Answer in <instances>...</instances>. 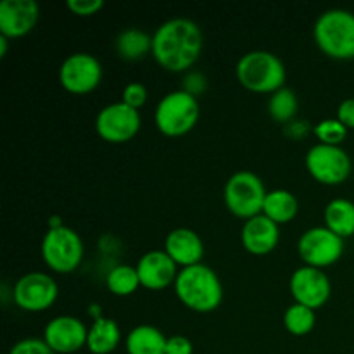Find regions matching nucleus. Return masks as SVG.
I'll list each match as a JSON object with an SVG mask.
<instances>
[{"label": "nucleus", "mask_w": 354, "mask_h": 354, "mask_svg": "<svg viewBox=\"0 0 354 354\" xmlns=\"http://www.w3.org/2000/svg\"><path fill=\"white\" fill-rule=\"evenodd\" d=\"M175 292L187 308L197 313L216 310L223 299L220 277L203 263L180 270L175 280Z\"/></svg>", "instance_id": "2"}, {"label": "nucleus", "mask_w": 354, "mask_h": 354, "mask_svg": "<svg viewBox=\"0 0 354 354\" xmlns=\"http://www.w3.org/2000/svg\"><path fill=\"white\" fill-rule=\"evenodd\" d=\"M140 114L138 109L130 107L128 104L113 102L102 107L97 114L95 128L97 133L111 144H123L131 140L140 130Z\"/></svg>", "instance_id": "10"}, {"label": "nucleus", "mask_w": 354, "mask_h": 354, "mask_svg": "<svg viewBox=\"0 0 354 354\" xmlns=\"http://www.w3.org/2000/svg\"><path fill=\"white\" fill-rule=\"evenodd\" d=\"M206 80L201 73H190L189 76L185 78V92L192 93L194 97H197V93L204 92L206 88Z\"/></svg>", "instance_id": "33"}, {"label": "nucleus", "mask_w": 354, "mask_h": 354, "mask_svg": "<svg viewBox=\"0 0 354 354\" xmlns=\"http://www.w3.org/2000/svg\"><path fill=\"white\" fill-rule=\"evenodd\" d=\"M197 120H199L197 97L185 90L166 93L156 107V124L159 131L168 137L189 133L196 127Z\"/></svg>", "instance_id": "5"}, {"label": "nucleus", "mask_w": 354, "mask_h": 354, "mask_svg": "<svg viewBox=\"0 0 354 354\" xmlns=\"http://www.w3.org/2000/svg\"><path fill=\"white\" fill-rule=\"evenodd\" d=\"M237 78L242 86L251 92L275 93L283 88L287 73L279 55L268 50H252L242 55L237 62Z\"/></svg>", "instance_id": "3"}, {"label": "nucleus", "mask_w": 354, "mask_h": 354, "mask_svg": "<svg viewBox=\"0 0 354 354\" xmlns=\"http://www.w3.org/2000/svg\"><path fill=\"white\" fill-rule=\"evenodd\" d=\"M61 85L71 93H88L97 88L102 80V66L95 55L76 52L64 59L59 69Z\"/></svg>", "instance_id": "12"}, {"label": "nucleus", "mask_w": 354, "mask_h": 354, "mask_svg": "<svg viewBox=\"0 0 354 354\" xmlns=\"http://www.w3.org/2000/svg\"><path fill=\"white\" fill-rule=\"evenodd\" d=\"M121 341L120 327L111 318H97L88 328L86 348L92 354H111Z\"/></svg>", "instance_id": "20"}, {"label": "nucleus", "mask_w": 354, "mask_h": 354, "mask_svg": "<svg viewBox=\"0 0 354 354\" xmlns=\"http://www.w3.org/2000/svg\"><path fill=\"white\" fill-rule=\"evenodd\" d=\"M107 287L116 296H130L140 286V279H138L137 266L130 265H118L109 272L106 279Z\"/></svg>", "instance_id": "24"}, {"label": "nucleus", "mask_w": 354, "mask_h": 354, "mask_svg": "<svg viewBox=\"0 0 354 354\" xmlns=\"http://www.w3.org/2000/svg\"><path fill=\"white\" fill-rule=\"evenodd\" d=\"M266 194L265 183L256 173L237 171L225 185V204L235 216L249 220L263 213Z\"/></svg>", "instance_id": "6"}, {"label": "nucleus", "mask_w": 354, "mask_h": 354, "mask_svg": "<svg viewBox=\"0 0 354 354\" xmlns=\"http://www.w3.org/2000/svg\"><path fill=\"white\" fill-rule=\"evenodd\" d=\"M41 258L54 272H73L83 259L82 237L64 225L50 228L41 241Z\"/></svg>", "instance_id": "7"}, {"label": "nucleus", "mask_w": 354, "mask_h": 354, "mask_svg": "<svg viewBox=\"0 0 354 354\" xmlns=\"http://www.w3.org/2000/svg\"><path fill=\"white\" fill-rule=\"evenodd\" d=\"M290 292L297 304L317 310L324 306L330 297L332 283L324 270L304 265L290 277Z\"/></svg>", "instance_id": "13"}, {"label": "nucleus", "mask_w": 354, "mask_h": 354, "mask_svg": "<svg viewBox=\"0 0 354 354\" xmlns=\"http://www.w3.org/2000/svg\"><path fill=\"white\" fill-rule=\"evenodd\" d=\"M315 135L318 137L320 144L341 145L346 140L348 128L339 120H324L315 127Z\"/></svg>", "instance_id": "27"}, {"label": "nucleus", "mask_w": 354, "mask_h": 354, "mask_svg": "<svg viewBox=\"0 0 354 354\" xmlns=\"http://www.w3.org/2000/svg\"><path fill=\"white\" fill-rule=\"evenodd\" d=\"M337 120L344 124L346 128H354V97L342 100L337 109Z\"/></svg>", "instance_id": "32"}, {"label": "nucleus", "mask_w": 354, "mask_h": 354, "mask_svg": "<svg viewBox=\"0 0 354 354\" xmlns=\"http://www.w3.org/2000/svg\"><path fill=\"white\" fill-rule=\"evenodd\" d=\"M280 241L279 223L265 214L249 218L242 227V244L251 254L263 256L272 252Z\"/></svg>", "instance_id": "17"}, {"label": "nucleus", "mask_w": 354, "mask_h": 354, "mask_svg": "<svg viewBox=\"0 0 354 354\" xmlns=\"http://www.w3.org/2000/svg\"><path fill=\"white\" fill-rule=\"evenodd\" d=\"M145 100H147V88L142 83L131 82L123 88V102L130 107L138 109L140 106H144Z\"/></svg>", "instance_id": "29"}, {"label": "nucleus", "mask_w": 354, "mask_h": 354, "mask_svg": "<svg viewBox=\"0 0 354 354\" xmlns=\"http://www.w3.org/2000/svg\"><path fill=\"white\" fill-rule=\"evenodd\" d=\"M297 97L292 90L280 88L275 93H272L268 102L270 116L279 123H286V121L292 120L297 113Z\"/></svg>", "instance_id": "26"}, {"label": "nucleus", "mask_w": 354, "mask_h": 354, "mask_svg": "<svg viewBox=\"0 0 354 354\" xmlns=\"http://www.w3.org/2000/svg\"><path fill=\"white\" fill-rule=\"evenodd\" d=\"M88 328L80 318L61 315L50 320L45 327L44 341L48 348L59 354H71L86 346Z\"/></svg>", "instance_id": "14"}, {"label": "nucleus", "mask_w": 354, "mask_h": 354, "mask_svg": "<svg viewBox=\"0 0 354 354\" xmlns=\"http://www.w3.org/2000/svg\"><path fill=\"white\" fill-rule=\"evenodd\" d=\"M166 354H194V346L185 335H173L166 342Z\"/></svg>", "instance_id": "31"}, {"label": "nucleus", "mask_w": 354, "mask_h": 354, "mask_svg": "<svg viewBox=\"0 0 354 354\" xmlns=\"http://www.w3.org/2000/svg\"><path fill=\"white\" fill-rule=\"evenodd\" d=\"M315 310L304 306V304H292L287 308L283 315V325L292 335H306L315 327Z\"/></svg>", "instance_id": "25"}, {"label": "nucleus", "mask_w": 354, "mask_h": 354, "mask_svg": "<svg viewBox=\"0 0 354 354\" xmlns=\"http://www.w3.org/2000/svg\"><path fill=\"white\" fill-rule=\"evenodd\" d=\"M66 7L76 16H92L104 7V0H68Z\"/></svg>", "instance_id": "30"}, {"label": "nucleus", "mask_w": 354, "mask_h": 354, "mask_svg": "<svg viewBox=\"0 0 354 354\" xmlns=\"http://www.w3.org/2000/svg\"><path fill=\"white\" fill-rule=\"evenodd\" d=\"M313 37L322 52L332 59L354 57V14L346 9H330L320 14Z\"/></svg>", "instance_id": "4"}, {"label": "nucleus", "mask_w": 354, "mask_h": 354, "mask_svg": "<svg viewBox=\"0 0 354 354\" xmlns=\"http://www.w3.org/2000/svg\"><path fill=\"white\" fill-rule=\"evenodd\" d=\"M203 50V31L187 17L165 21L152 35V55L171 73L185 71L199 59Z\"/></svg>", "instance_id": "1"}, {"label": "nucleus", "mask_w": 354, "mask_h": 354, "mask_svg": "<svg viewBox=\"0 0 354 354\" xmlns=\"http://www.w3.org/2000/svg\"><path fill=\"white\" fill-rule=\"evenodd\" d=\"M40 17L35 0H2L0 2V35L19 38L30 33Z\"/></svg>", "instance_id": "15"}, {"label": "nucleus", "mask_w": 354, "mask_h": 354, "mask_svg": "<svg viewBox=\"0 0 354 354\" xmlns=\"http://www.w3.org/2000/svg\"><path fill=\"white\" fill-rule=\"evenodd\" d=\"M306 168L315 180L325 185H339L351 175V158L341 145L317 144L308 151Z\"/></svg>", "instance_id": "8"}, {"label": "nucleus", "mask_w": 354, "mask_h": 354, "mask_svg": "<svg viewBox=\"0 0 354 354\" xmlns=\"http://www.w3.org/2000/svg\"><path fill=\"white\" fill-rule=\"evenodd\" d=\"M166 342L159 328L152 325H138L131 328L127 335L128 354H166Z\"/></svg>", "instance_id": "19"}, {"label": "nucleus", "mask_w": 354, "mask_h": 354, "mask_svg": "<svg viewBox=\"0 0 354 354\" xmlns=\"http://www.w3.org/2000/svg\"><path fill=\"white\" fill-rule=\"evenodd\" d=\"M7 52V38L3 35H0V57H3Z\"/></svg>", "instance_id": "34"}, {"label": "nucleus", "mask_w": 354, "mask_h": 354, "mask_svg": "<svg viewBox=\"0 0 354 354\" xmlns=\"http://www.w3.org/2000/svg\"><path fill=\"white\" fill-rule=\"evenodd\" d=\"M325 227L337 234L339 237L348 239L354 235V203L349 199H334L325 207Z\"/></svg>", "instance_id": "21"}, {"label": "nucleus", "mask_w": 354, "mask_h": 354, "mask_svg": "<svg viewBox=\"0 0 354 354\" xmlns=\"http://www.w3.org/2000/svg\"><path fill=\"white\" fill-rule=\"evenodd\" d=\"M297 251L308 266L322 270L339 261L344 252V239L327 227H313L299 237Z\"/></svg>", "instance_id": "9"}, {"label": "nucleus", "mask_w": 354, "mask_h": 354, "mask_svg": "<svg viewBox=\"0 0 354 354\" xmlns=\"http://www.w3.org/2000/svg\"><path fill=\"white\" fill-rule=\"evenodd\" d=\"M165 251L182 268L199 265L204 256V244L190 228H175L166 235Z\"/></svg>", "instance_id": "18"}, {"label": "nucleus", "mask_w": 354, "mask_h": 354, "mask_svg": "<svg viewBox=\"0 0 354 354\" xmlns=\"http://www.w3.org/2000/svg\"><path fill=\"white\" fill-rule=\"evenodd\" d=\"M297 209H299V204H297L296 196L283 189L266 194L265 204H263V214L279 225L292 220L297 214Z\"/></svg>", "instance_id": "22"}, {"label": "nucleus", "mask_w": 354, "mask_h": 354, "mask_svg": "<svg viewBox=\"0 0 354 354\" xmlns=\"http://www.w3.org/2000/svg\"><path fill=\"white\" fill-rule=\"evenodd\" d=\"M59 296L57 282L50 275L31 272L21 277L12 289L14 303L24 311H45L55 303Z\"/></svg>", "instance_id": "11"}, {"label": "nucleus", "mask_w": 354, "mask_h": 354, "mask_svg": "<svg viewBox=\"0 0 354 354\" xmlns=\"http://www.w3.org/2000/svg\"><path fill=\"white\" fill-rule=\"evenodd\" d=\"M178 265L166 251H149L138 259L137 273L140 286L151 290H161L169 283H175L178 275Z\"/></svg>", "instance_id": "16"}, {"label": "nucleus", "mask_w": 354, "mask_h": 354, "mask_svg": "<svg viewBox=\"0 0 354 354\" xmlns=\"http://www.w3.org/2000/svg\"><path fill=\"white\" fill-rule=\"evenodd\" d=\"M9 354H55L48 348L47 342L44 339L37 337H28L23 341L16 342V344L10 348Z\"/></svg>", "instance_id": "28"}, {"label": "nucleus", "mask_w": 354, "mask_h": 354, "mask_svg": "<svg viewBox=\"0 0 354 354\" xmlns=\"http://www.w3.org/2000/svg\"><path fill=\"white\" fill-rule=\"evenodd\" d=\"M116 50L120 57L127 61H138L145 57L149 50H152V37L138 28H128L118 35Z\"/></svg>", "instance_id": "23"}]
</instances>
